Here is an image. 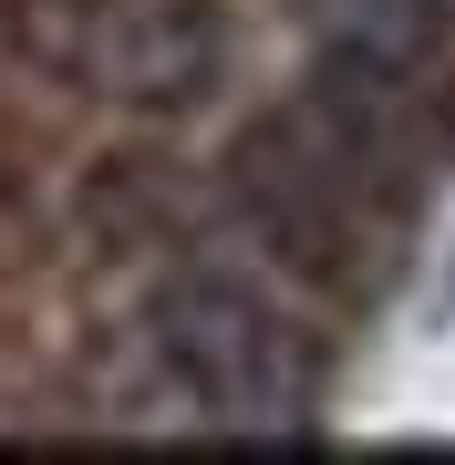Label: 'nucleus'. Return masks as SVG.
<instances>
[{
	"mask_svg": "<svg viewBox=\"0 0 455 465\" xmlns=\"http://www.w3.org/2000/svg\"><path fill=\"white\" fill-rule=\"evenodd\" d=\"M228 217L249 228V249L270 259L280 280L331 290V300H362L372 269H383V238L404 228L372 186H352V166H341L290 104L238 124V145H228Z\"/></svg>",
	"mask_w": 455,
	"mask_h": 465,
	"instance_id": "obj_1",
	"label": "nucleus"
},
{
	"mask_svg": "<svg viewBox=\"0 0 455 465\" xmlns=\"http://www.w3.org/2000/svg\"><path fill=\"white\" fill-rule=\"evenodd\" d=\"M0 42L42 84L104 94L124 114H186L228 73L218 0H0Z\"/></svg>",
	"mask_w": 455,
	"mask_h": 465,
	"instance_id": "obj_2",
	"label": "nucleus"
},
{
	"mask_svg": "<svg viewBox=\"0 0 455 465\" xmlns=\"http://www.w3.org/2000/svg\"><path fill=\"white\" fill-rule=\"evenodd\" d=\"M145 341H155V372L176 382V403L207 424H290L311 403V341L290 331V311H270L228 269L166 280L145 300Z\"/></svg>",
	"mask_w": 455,
	"mask_h": 465,
	"instance_id": "obj_3",
	"label": "nucleus"
}]
</instances>
